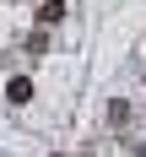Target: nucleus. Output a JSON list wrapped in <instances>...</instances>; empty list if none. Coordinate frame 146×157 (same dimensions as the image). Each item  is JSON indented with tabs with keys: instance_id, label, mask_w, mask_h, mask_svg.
I'll return each instance as SVG.
<instances>
[{
	"instance_id": "1",
	"label": "nucleus",
	"mask_w": 146,
	"mask_h": 157,
	"mask_svg": "<svg viewBox=\"0 0 146 157\" xmlns=\"http://www.w3.org/2000/svg\"><path fill=\"white\" fill-rule=\"evenodd\" d=\"M65 22V0H38V27H54Z\"/></svg>"
},
{
	"instance_id": "2",
	"label": "nucleus",
	"mask_w": 146,
	"mask_h": 157,
	"mask_svg": "<svg viewBox=\"0 0 146 157\" xmlns=\"http://www.w3.org/2000/svg\"><path fill=\"white\" fill-rule=\"evenodd\" d=\"M27 98H32V81H27V76L6 81V103H27Z\"/></svg>"
},
{
	"instance_id": "3",
	"label": "nucleus",
	"mask_w": 146,
	"mask_h": 157,
	"mask_svg": "<svg viewBox=\"0 0 146 157\" xmlns=\"http://www.w3.org/2000/svg\"><path fill=\"white\" fill-rule=\"evenodd\" d=\"M27 54H49V27H38V33H27Z\"/></svg>"
},
{
	"instance_id": "4",
	"label": "nucleus",
	"mask_w": 146,
	"mask_h": 157,
	"mask_svg": "<svg viewBox=\"0 0 146 157\" xmlns=\"http://www.w3.org/2000/svg\"><path fill=\"white\" fill-rule=\"evenodd\" d=\"M125 119H130V103H125V98H114V103H108V125H125Z\"/></svg>"
}]
</instances>
